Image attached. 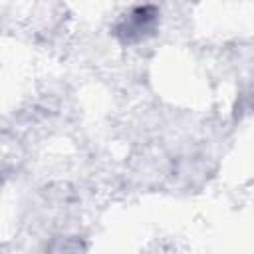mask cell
I'll return each mask as SVG.
<instances>
[{
  "instance_id": "1",
  "label": "cell",
  "mask_w": 254,
  "mask_h": 254,
  "mask_svg": "<svg viewBox=\"0 0 254 254\" xmlns=\"http://www.w3.org/2000/svg\"><path fill=\"white\" fill-rule=\"evenodd\" d=\"M157 20L159 12L155 6H137L121 18V22L115 28V34L123 44H135L155 30Z\"/></svg>"
}]
</instances>
